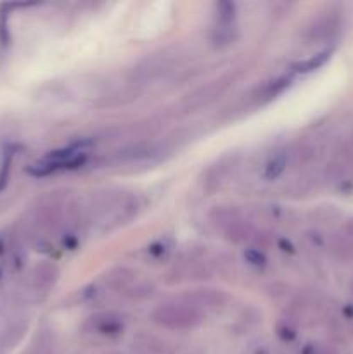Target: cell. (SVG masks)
<instances>
[{
	"instance_id": "12",
	"label": "cell",
	"mask_w": 353,
	"mask_h": 354,
	"mask_svg": "<svg viewBox=\"0 0 353 354\" xmlns=\"http://www.w3.org/2000/svg\"><path fill=\"white\" fill-rule=\"evenodd\" d=\"M183 297L196 304V306H199L203 311L210 310V308L224 306L225 301H227V296L224 292H218V290L213 289H197L185 294Z\"/></svg>"
},
{
	"instance_id": "13",
	"label": "cell",
	"mask_w": 353,
	"mask_h": 354,
	"mask_svg": "<svg viewBox=\"0 0 353 354\" xmlns=\"http://www.w3.org/2000/svg\"><path fill=\"white\" fill-rule=\"evenodd\" d=\"M331 54H332V48H324V50L318 52V54L311 55V57L305 59V61L296 62V64L293 66V73H311V71H315V69L322 68V66H324L325 62L329 61Z\"/></svg>"
},
{
	"instance_id": "6",
	"label": "cell",
	"mask_w": 353,
	"mask_h": 354,
	"mask_svg": "<svg viewBox=\"0 0 353 354\" xmlns=\"http://www.w3.org/2000/svg\"><path fill=\"white\" fill-rule=\"evenodd\" d=\"M239 159H241L239 158V154L230 152V154L221 156L213 166L208 168L206 175H204V180H203V190L208 194V196L221 190V187L230 180V176L234 175L235 168L239 166Z\"/></svg>"
},
{
	"instance_id": "15",
	"label": "cell",
	"mask_w": 353,
	"mask_h": 354,
	"mask_svg": "<svg viewBox=\"0 0 353 354\" xmlns=\"http://www.w3.org/2000/svg\"><path fill=\"white\" fill-rule=\"evenodd\" d=\"M172 252V244L170 241H165V239H159V241H154L147 248V256L152 258L154 261H161V259L168 258V254Z\"/></svg>"
},
{
	"instance_id": "17",
	"label": "cell",
	"mask_w": 353,
	"mask_h": 354,
	"mask_svg": "<svg viewBox=\"0 0 353 354\" xmlns=\"http://www.w3.org/2000/svg\"><path fill=\"white\" fill-rule=\"evenodd\" d=\"M352 183H353V176H352Z\"/></svg>"
},
{
	"instance_id": "1",
	"label": "cell",
	"mask_w": 353,
	"mask_h": 354,
	"mask_svg": "<svg viewBox=\"0 0 353 354\" xmlns=\"http://www.w3.org/2000/svg\"><path fill=\"white\" fill-rule=\"evenodd\" d=\"M210 223L234 244H253L255 248H266L272 242L269 234L260 232L244 213L235 206H215L208 214Z\"/></svg>"
},
{
	"instance_id": "7",
	"label": "cell",
	"mask_w": 353,
	"mask_h": 354,
	"mask_svg": "<svg viewBox=\"0 0 353 354\" xmlns=\"http://www.w3.org/2000/svg\"><path fill=\"white\" fill-rule=\"evenodd\" d=\"M228 82H230L228 78H218L215 80V82L206 83L204 86H201V88L189 93V95L179 104V109L182 111V113H192V111L201 109V107H206L208 104L217 100L218 97L227 90Z\"/></svg>"
},
{
	"instance_id": "11",
	"label": "cell",
	"mask_w": 353,
	"mask_h": 354,
	"mask_svg": "<svg viewBox=\"0 0 353 354\" xmlns=\"http://www.w3.org/2000/svg\"><path fill=\"white\" fill-rule=\"evenodd\" d=\"M59 279V268L52 263H44L37 266L30 277V292L35 294V297L47 296L48 290L55 286Z\"/></svg>"
},
{
	"instance_id": "5",
	"label": "cell",
	"mask_w": 353,
	"mask_h": 354,
	"mask_svg": "<svg viewBox=\"0 0 353 354\" xmlns=\"http://www.w3.org/2000/svg\"><path fill=\"white\" fill-rule=\"evenodd\" d=\"M343 12L338 7H327L318 12L305 28L303 38L308 44H322L331 41L341 31Z\"/></svg>"
},
{
	"instance_id": "14",
	"label": "cell",
	"mask_w": 353,
	"mask_h": 354,
	"mask_svg": "<svg viewBox=\"0 0 353 354\" xmlns=\"http://www.w3.org/2000/svg\"><path fill=\"white\" fill-rule=\"evenodd\" d=\"M266 218H269L272 223H277V225L294 223V213H291L289 209H286V207H280V206L266 207Z\"/></svg>"
},
{
	"instance_id": "9",
	"label": "cell",
	"mask_w": 353,
	"mask_h": 354,
	"mask_svg": "<svg viewBox=\"0 0 353 354\" xmlns=\"http://www.w3.org/2000/svg\"><path fill=\"white\" fill-rule=\"evenodd\" d=\"M85 332L93 335H100V337H118L123 334L125 330V320L121 315L113 313V311H106V313H97L87 318L83 324Z\"/></svg>"
},
{
	"instance_id": "2",
	"label": "cell",
	"mask_w": 353,
	"mask_h": 354,
	"mask_svg": "<svg viewBox=\"0 0 353 354\" xmlns=\"http://www.w3.org/2000/svg\"><path fill=\"white\" fill-rule=\"evenodd\" d=\"M92 145V138H80V140L71 142L66 147L55 149V151H51L44 158L38 159L35 165L28 168V173L33 176H48L55 175V173L82 168L83 165L89 162Z\"/></svg>"
},
{
	"instance_id": "4",
	"label": "cell",
	"mask_w": 353,
	"mask_h": 354,
	"mask_svg": "<svg viewBox=\"0 0 353 354\" xmlns=\"http://www.w3.org/2000/svg\"><path fill=\"white\" fill-rule=\"evenodd\" d=\"M211 44L221 48L237 38V6L234 2L215 3L213 24H211Z\"/></svg>"
},
{
	"instance_id": "3",
	"label": "cell",
	"mask_w": 353,
	"mask_h": 354,
	"mask_svg": "<svg viewBox=\"0 0 353 354\" xmlns=\"http://www.w3.org/2000/svg\"><path fill=\"white\" fill-rule=\"evenodd\" d=\"M152 322L166 330H190L203 324L204 311L189 299L168 301L154 308L151 315Z\"/></svg>"
},
{
	"instance_id": "8",
	"label": "cell",
	"mask_w": 353,
	"mask_h": 354,
	"mask_svg": "<svg viewBox=\"0 0 353 354\" xmlns=\"http://www.w3.org/2000/svg\"><path fill=\"white\" fill-rule=\"evenodd\" d=\"M293 83V75H279L262 82L248 97V104L251 107H263L282 95Z\"/></svg>"
},
{
	"instance_id": "18",
	"label": "cell",
	"mask_w": 353,
	"mask_h": 354,
	"mask_svg": "<svg viewBox=\"0 0 353 354\" xmlns=\"http://www.w3.org/2000/svg\"><path fill=\"white\" fill-rule=\"evenodd\" d=\"M352 290H353V283H352Z\"/></svg>"
},
{
	"instance_id": "16",
	"label": "cell",
	"mask_w": 353,
	"mask_h": 354,
	"mask_svg": "<svg viewBox=\"0 0 353 354\" xmlns=\"http://www.w3.org/2000/svg\"><path fill=\"white\" fill-rule=\"evenodd\" d=\"M244 261L248 263L249 266H253V268L262 270L263 266H265L266 258H265V254L260 251V248H255V245H251V248H248L244 251Z\"/></svg>"
},
{
	"instance_id": "10",
	"label": "cell",
	"mask_w": 353,
	"mask_h": 354,
	"mask_svg": "<svg viewBox=\"0 0 353 354\" xmlns=\"http://www.w3.org/2000/svg\"><path fill=\"white\" fill-rule=\"evenodd\" d=\"M293 165V152H291V145H280L275 147L265 161L262 162V171L260 176L266 182H273V180L280 178L286 173L287 166Z\"/></svg>"
}]
</instances>
